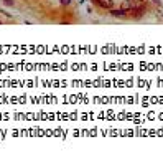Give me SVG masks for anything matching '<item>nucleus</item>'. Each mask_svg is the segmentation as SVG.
Returning a JSON list of instances; mask_svg holds the SVG:
<instances>
[{
  "label": "nucleus",
  "mask_w": 163,
  "mask_h": 157,
  "mask_svg": "<svg viewBox=\"0 0 163 157\" xmlns=\"http://www.w3.org/2000/svg\"><path fill=\"white\" fill-rule=\"evenodd\" d=\"M5 3H7V5H10V7H12V5H13V0H5Z\"/></svg>",
  "instance_id": "obj_6"
},
{
  "label": "nucleus",
  "mask_w": 163,
  "mask_h": 157,
  "mask_svg": "<svg viewBox=\"0 0 163 157\" xmlns=\"http://www.w3.org/2000/svg\"><path fill=\"white\" fill-rule=\"evenodd\" d=\"M61 3H63V5H69V3H71V0H61Z\"/></svg>",
  "instance_id": "obj_5"
},
{
  "label": "nucleus",
  "mask_w": 163,
  "mask_h": 157,
  "mask_svg": "<svg viewBox=\"0 0 163 157\" xmlns=\"http://www.w3.org/2000/svg\"><path fill=\"white\" fill-rule=\"evenodd\" d=\"M140 5V0H127V2H122V8L124 10H133Z\"/></svg>",
  "instance_id": "obj_1"
},
{
  "label": "nucleus",
  "mask_w": 163,
  "mask_h": 157,
  "mask_svg": "<svg viewBox=\"0 0 163 157\" xmlns=\"http://www.w3.org/2000/svg\"><path fill=\"white\" fill-rule=\"evenodd\" d=\"M111 15L115 17V18H124V17H127V10H112L111 8Z\"/></svg>",
  "instance_id": "obj_4"
},
{
  "label": "nucleus",
  "mask_w": 163,
  "mask_h": 157,
  "mask_svg": "<svg viewBox=\"0 0 163 157\" xmlns=\"http://www.w3.org/2000/svg\"><path fill=\"white\" fill-rule=\"evenodd\" d=\"M92 2H94V3H97L99 7H102V8H109V10L114 7V2H112V0H92Z\"/></svg>",
  "instance_id": "obj_3"
},
{
  "label": "nucleus",
  "mask_w": 163,
  "mask_h": 157,
  "mask_svg": "<svg viewBox=\"0 0 163 157\" xmlns=\"http://www.w3.org/2000/svg\"><path fill=\"white\" fill-rule=\"evenodd\" d=\"M128 13L133 17V18H140V17L145 13V7H142V5H138L137 8H133V10H128Z\"/></svg>",
  "instance_id": "obj_2"
}]
</instances>
